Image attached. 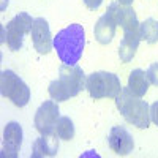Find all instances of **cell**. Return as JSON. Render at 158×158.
I'll list each match as a JSON object with an SVG mask.
<instances>
[{
	"instance_id": "cell-1",
	"label": "cell",
	"mask_w": 158,
	"mask_h": 158,
	"mask_svg": "<svg viewBox=\"0 0 158 158\" xmlns=\"http://www.w3.org/2000/svg\"><path fill=\"white\" fill-rule=\"evenodd\" d=\"M87 76L77 65H62L59 68V79L49 84V95L52 100L67 101L85 89Z\"/></svg>"
},
{
	"instance_id": "cell-2",
	"label": "cell",
	"mask_w": 158,
	"mask_h": 158,
	"mask_svg": "<svg viewBox=\"0 0 158 158\" xmlns=\"http://www.w3.org/2000/svg\"><path fill=\"white\" fill-rule=\"evenodd\" d=\"M85 32L81 24H71L54 36V49L65 65H76L82 57Z\"/></svg>"
},
{
	"instance_id": "cell-3",
	"label": "cell",
	"mask_w": 158,
	"mask_h": 158,
	"mask_svg": "<svg viewBox=\"0 0 158 158\" xmlns=\"http://www.w3.org/2000/svg\"><path fill=\"white\" fill-rule=\"evenodd\" d=\"M115 106L128 123L141 130L150 125V108L147 101H144L141 97H136L128 87L122 89L120 94L115 97Z\"/></svg>"
},
{
	"instance_id": "cell-4",
	"label": "cell",
	"mask_w": 158,
	"mask_h": 158,
	"mask_svg": "<svg viewBox=\"0 0 158 158\" xmlns=\"http://www.w3.org/2000/svg\"><path fill=\"white\" fill-rule=\"evenodd\" d=\"M85 89L89 90L90 97L94 100L101 98H115L122 90L120 79L114 73L108 71H95L87 76Z\"/></svg>"
},
{
	"instance_id": "cell-5",
	"label": "cell",
	"mask_w": 158,
	"mask_h": 158,
	"mask_svg": "<svg viewBox=\"0 0 158 158\" xmlns=\"http://www.w3.org/2000/svg\"><path fill=\"white\" fill-rule=\"evenodd\" d=\"M0 92H2V97L11 100L19 108H24L30 100L29 85L11 70L2 71V76H0Z\"/></svg>"
},
{
	"instance_id": "cell-6",
	"label": "cell",
	"mask_w": 158,
	"mask_h": 158,
	"mask_svg": "<svg viewBox=\"0 0 158 158\" xmlns=\"http://www.w3.org/2000/svg\"><path fill=\"white\" fill-rule=\"evenodd\" d=\"M122 10L123 6L118 3V2H112L106 13L97 21L95 24V38L100 44H108L112 41L114 33H115V27L118 25V21H120V15H122Z\"/></svg>"
},
{
	"instance_id": "cell-7",
	"label": "cell",
	"mask_w": 158,
	"mask_h": 158,
	"mask_svg": "<svg viewBox=\"0 0 158 158\" xmlns=\"http://www.w3.org/2000/svg\"><path fill=\"white\" fill-rule=\"evenodd\" d=\"M33 19L29 13H19L6 24V44L11 51H19L24 36L32 32Z\"/></svg>"
},
{
	"instance_id": "cell-8",
	"label": "cell",
	"mask_w": 158,
	"mask_h": 158,
	"mask_svg": "<svg viewBox=\"0 0 158 158\" xmlns=\"http://www.w3.org/2000/svg\"><path fill=\"white\" fill-rule=\"evenodd\" d=\"M60 117V109L56 100L44 101L35 112V128L40 135L43 136H52L56 135V123Z\"/></svg>"
},
{
	"instance_id": "cell-9",
	"label": "cell",
	"mask_w": 158,
	"mask_h": 158,
	"mask_svg": "<svg viewBox=\"0 0 158 158\" xmlns=\"http://www.w3.org/2000/svg\"><path fill=\"white\" fill-rule=\"evenodd\" d=\"M30 33H32L33 48L40 52V54H48V52H51V49L54 48V38L51 36L49 24L44 18L33 19V25H32Z\"/></svg>"
},
{
	"instance_id": "cell-10",
	"label": "cell",
	"mask_w": 158,
	"mask_h": 158,
	"mask_svg": "<svg viewBox=\"0 0 158 158\" xmlns=\"http://www.w3.org/2000/svg\"><path fill=\"white\" fill-rule=\"evenodd\" d=\"M22 144V127L18 122H10L5 125L3 130V146H2V156L16 158L18 150Z\"/></svg>"
},
{
	"instance_id": "cell-11",
	"label": "cell",
	"mask_w": 158,
	"mask_h": 158,
	"mask_svg": "<svg viewBox=\"0 0 158 158\" xmlns=\"http://www.w3.org/2000/svg\"><path fill=\"white\" fill-rule=\"evenodd\" d=\"M108 144L117 155H128L135 147L133 136L125 127H112L108 136Z\"/></svg>"
},
{
	"instance_id": "cell-12",
	"label": "cell",
	"mask_w": 158,
	"mask_h": 158,
	"mask_svg": "<svg viewBox=\"0 0 158 158\" xmlns=\"http://www.w3.org/2000/svg\"><path fill=\"white\" fill-rule=\"evenodd\" d=\"M139 41H141V25L136 29L123 30V38H122L120 44H118V56H120L122 62L127 63L135 57Z\"/></svg>"
},
{
	"instance_id": "cell-13",
	"label": "cell",
	"mask_w": 158,
	"mask_h": 158,
	"mask_svg": "<svg viewBox=\"0 0 158 158\" xmlns=\"http://www.w3.org/2000/svg\"><path fill=\"white\" fill-rule=\"evenodd\" d=\"M59 136H40L33 142L32 149V158H43V156H54L59 152Z\"/></svg>"
},
{
	"instance_id": "cell-14",
	"label": "cell",
	"mask_w": 158,
	"mask_h": 158,
	"mask_svg": "<svg viewBox=\"0 0 158 158\" xmlns=\"http://www.w3.org/2000/svg\"><path fill=\"white\" fill-rule=\"evenodd\" d=\"M149 79L146 76V71H142L141 68H136L130 73L128 76V89L133 92L136 97H144L149 90Z\"/></svg>"
},
{
	"instance_id": "cell-15",
	"label": "cell",
	"mask_w": 158,
	"mask_h": 158,
	"mask_svg": "<svg viewBox=\"0 0 158 158\" xmlns=\"http://www.w3.org/2000/svg\"><path fill=\"white\" fill-rule=\"evenodd\" d=\"M141 40H146L149 44L158 41V21L153 18L146 19L141 24Z\"/></svg>"
},
{
	"instance_id": "cell-16",
	"label": "cell",
	"mask_w": 158,
	"mask_h": 158,
	"mask_svg": "<svg viewBox=\"0 0 158 158\" xmlns=\"http://www.w3.org/2000/svg\"><path fill=\"white\" fill-rule=\"evenodd\" d=\"M56 135L63 141H71L74 138V123L70 117H59L56 123Z\"/></svg>"
},
{
	"instance_id": "cell-17",
	"label": "cell",
	"mask_w": 158,
	"mask_h": 158,
	"mask_svg": "<svg viewBox=\"0 0 158 158\" xmlns=\"http://www.w3.org/2000/svg\"><path fill=\"white\" fill-rule=\"evenodd\" d=\"M146 76L149 79V82L153 85H158V63H152L146 71Z\"/></svg>"
},
{
	"instance_id": "cell-18",
	"label": "cell",
	"mask_w": 158,
	"mask_h": 158,
	"mask_svg": "<svg viewBox=\"0 0 158 158\" xmlns=\"http://www.w3.org/2000/svg\"><path fill=\"white\" fill-rule=\"evenodd\" d=\"M150 120L158 127V101H155L150 106Z\"/></svg>"
},
{
	"instance_id": "cell-19",
	"label": "cell",
	"mask_w": 158,
	"mask_h": 158,
	"mask_svg": "<svg viewBox=\"0 0 158 158\" xmlns=\"http://www.w3.org/2000/svg\"><path fill=\"white\" fill-rule=\"evenodd\" d=\"M84 3L89 10H98L100 5L103 3V0H84Z\"/></svg>"
},
{
	"instance_id": "cell-20",
	"label": "cell",
	"mask_w": 158,
	"mask_h": 158,
	"mask_svg": "<svg viewBox=\"0 0 158 158\" xmlns=\"http://www.w3.org/2000/svg\"><path fill=\"white\" fill-rule=\"evenodd\" d=\"M118 3H120L122 6H130L131 3H133V0H117Z\"/></svg>"
}]
</instances>
